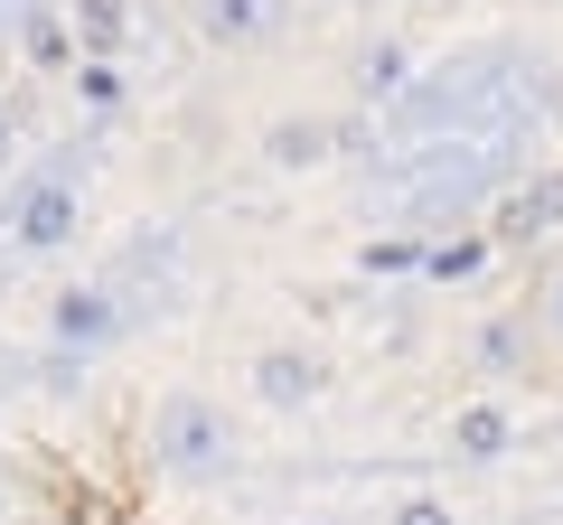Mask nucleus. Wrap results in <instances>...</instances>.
<instances>
[{
    "mask_svg": "<svg viewBox=\"0 0 563 525\" xmlns=\"http://www.w3.org/2000/svg\"><path fill=\"white\" fill-rule=\"evenodd\" d=\"M217 442H225L217 404H198V394H169V404H161V450H169V460H179V469L217 460Z\"/></svg>",
    "mask_w": 563,
    "mask_h": 525,
    "instance_id": "1",
    "label": "nucleus"
},
{
    "mask_svg": "<svg viewBox=\"0 0 563 525\" xmlns=\"http://www.w3.org/2000/svg\"><path fill=\"white\" fill-rule=\"evenodd\" d=\"M273 10L282 0H207L198 20H207V38H254V29H273Z\"/></svg>",
    "mask_w": 563,
    "mask_h": 525,
    "instance_id": "2",
    "label": "nucleus"
},
{
    "mask_svg": "<svg viewBox=\"0 0 563 525\" xmlns=\"http://www.w3.org/2000/svg\"><path fill=\"white\" fill-rule=\"evenodd\" d=\"M536 328H544V338L563 347V254L544 262V282H536Z\"/></svg>",
    "mask_w": 563,
    "mask_h": 525,
    "instance_id": "3",
    "label": "nucleus"
},
{
    "mask_svg": "<svg viewBox=\"0 0 563 525\" xmlns=\"http://www.w3.org/2000/svg\"><path fill=\"white\" fill-rule=\"evenodd\" d=\"M66 235V198H38L29 206V244H57Z\"/></svg>",
    "mask_w": 563,
    "mask_h": 525,
    "instance_id": "4",
    "label": "nucleus"
},
{
    "mask_svg": "<svg viewBox=\"0 0 563 525\" xmlns=\"http://www.w3.org/2000/svg\"><path fill=\"white\" fill-rule=\"evenodd\" d=\"M320 142H329L320 122H291V132H282V160H320Z\"/></svg>",
    "mask_w": 563,
    "mask_h": 525,
    "instance_id": "5",
    "label": "nucleus"
},
{
    "mask_svg": "<svg viewBox=\"0 0 563 525\" xmlns=\"http://www.w3.org/2000/svg\"><path fill=\"white\" fill-rule=\"evenodd\" d=\"M263 384H273V394H310V366H291V357H273V366H263Z\"/></svg>",
    "mask_w": 563,
    "mask_h": 525,
    "instance_id": "6",
    "label": "nucleus"
},
{
    "mask_svg": "<svg viewBox=\"0 0 563 525\" xmlns=\"http://www.w3.org/2000/svg\"><path fill=\"white\" fill-rule=\"evenodd\" d=\"M404 525H442V506H413V516H404Z\"/></svg>",
    "mask_w": 563,
    "mask_h": 525,
    "instance_id": "7",
    "label": "nucleus"
}]
</instances>
